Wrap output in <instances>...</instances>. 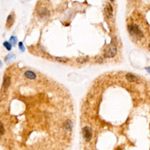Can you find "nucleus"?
Masks as SVG:
<instances>
[{"instance_id":"obj_14","label":"nucleus","mask_w":150,"mask_h":150,"mask_svg":"<svg viewBox=\"0 0 150 150\" xmlns=\"http://www.w3.org/2000/svg\"><path fill=\"white\" fill-rule=\"evenodd\" d=\"M56 60L59 62H67L69 60V58L66 57H56Z\"/></svg>"},{"instance_id":"obj_15","label":"nucleus","mask_w":150,"mask_h":150,"mask_svg":"<svg viewBox=\"0 0 150 150\" xmlns=\"http://www.w3.org/2000/svg\"><path fill=\"white\" fill-rule=\"evenodd\" d=\"M4 46L7 49L8 51H11L12 49V45L10 43V42H8L7 41L4 42L3 43Z\"/></svg>"},{"instance_id":"obj_4","label":"nucleus","mask_w":150,"mask_h":150,"mask_svg":"<svg viewBox=\"0 0 150 150\" xmlns=\"http://www.w3.org/2000/svg\"><path fill=\"white\" fill-rule=\"evenodd\" d=\"M50 15L49 11L46 8L41 7L39 9L37 10V15L40 18L44 19L48 17Z\"/></svg>"},{"instance_id":"obj_8","label":"nucleus","mask_w":150,"mask_h":150,"mask_svg":"<svg viewBox=\"0 0 150 150\" xmlns=\"http://www.w3.org/2000/svg\"><path fill=\"white\" fill-rule=\"evenodd\" d=\"M24 75L26 77V78L30 79V80H34L36 78V74H35V73L30 70H26V71L25 72Z\"/></svg>"},{"instance_id":"obj_18","label":"nucleus","mask_w":150,"mask_h":150,"mask_svg":"<svg viewBox=\"0 0 150 150\" xmlns=\"http://www.w3.org/2000/svg\"><path fill=\"white\" fill-rule=\"evenodd\" d=\"M145 69H146L147 72L150 74V66H149V67H147L146 68H145Z\"/></svg>"},{"instance_id":"obj_16","label":"nucleus","mask_w":150,"mask_h":150,"mask_svg":"<svg viewBox=\"0 0 150 150\" xmlns=\"http://www.w3.org/2000/svg\"><path fill=\"white\" fill-rule=\"evenodd\" d=\"M5 133V128H4V126L3 123L0 122V137L4 135Z\"/></svg>"},{"instance_id":"obj_10","label":"nucleus","mask_w":150,"mask_h":150,"mask_svg":"<svg viewBox=\"0 0 150 150\" xmlns=\"http://www.w3.org/2000/svg\"><path fill=\"white\" fill-rule=\"evenodd\" d=\"M16 56L15 54L14 53H9L8 55L5 56V63L7 64L11 63L12 62H13L14 60L15 59Z\"/></svg>"},{"instance_id":"obj_13","label":"nucleus","mask_w":150,"mask_h":150,"mask_svg":"<svg viewBox=\"0 0 150 150\" xmlns=\"http://www.w3.org/2000/svg\"><path fill=\"white\" fill-rule=\"evenodd\" d=\"M10 43H11L12 46H15L16 44V42H17V38H16V37L14 36H11L10 37Z\"/></svg>"},{"instance_id":"obj_17","label":"nucleus","mask_w":150,"mask_h":150,"mask_svg":"<svg viewBox=\"0 0 150 150\" xmlns=\"http://www.w3.org/2000/svg\"><path fill=\"white\" fill-rule=\"evenodd\" d=\"M18 47L19 49H20V50L22 52H24L25 51V48L24 44H23L22 42H19Z\"/></svg>"},{"instance_id":"obj_20","label":"nucleus","mask_w":150,"mask_h":150,"mask_svg":"<svg viewBox=\"0 0 150 150\" xmlns=\"http://www.w3.org/2000/svg\"><path fill=\"white\" fill-rule=\"evenodd\" d=\"M149 49H150V43L149 44Z\"/></svg>"},{"instance_id":"obj_12","label":"nucleus","mask_w":150,"mask_h":150,"mask_svg":"<svg viewBox=\"0 0 150 150\" xmlns=\"http://www.w3.org/2000/svg\"><path fill=\"white\" fill-rule=\"evenodd\" d=\"M89 59V58L88 56H80V57L77 58L76 60L79 63H84L88 61Z\"/></svg>"},{"instance_id":"obj_3","label":"nucleus","mask_w":150,"mask_h":150,"mask_svg":"<svg viewBox=\"0 0 150 150\" xmlns=\"http://www.w3.org/2000/svg\"><path fill=\"white\" fill-rule=\"evenodd\" d=\"M82 134L83 138L86 142H89L92 138V130L90 127L88 126H85L82 129Z\"/></svg>"},{"instance_id":"obj_1","label":"nucleus","mask_w":150,"mask_h":150,"mask_svg":"<svg viewBox=\"0 0 150 150\" xmlns=\"http://www.w3.org/2000/svg\"><path fill=\"white\" fill-rule=\"evenodd\" d=\"M129 33L137 40H139L143 37V34L138 26L135 24H131L128 26Z\"/></svg>"},{"instance_id":"obj_9","label":"nucleus","mask_w":150,"mask_h":150,"mask_svg":"<svg viewBox=\"0 0 150 150\" xmlns=\"http://www.w3.org/2000/svg\"><path fill=\"white\" fill-rule=\"evenodd\" d=\"M126 78L127 80L130 82H135L138 80L137 77L131 73H128L126 74Z\"/></svg>"},{"instance_id":"obj_6","label":"nucleus","mask_w":150,"mask_h":150,"mask_svg":"<svg viewBox=\"0 0 150 150\" xmlns=\"http://www.w3.org/2000/svg\"><path fill=\"white\" fill-rule=\"evenodd\" d=\"M105 12L107 18H111L113 16V9L110 4L108 3L106 4L105 8Z\"/></svg>"},{"instance_id":"obj_5","label":"nucleus","mask_w":150,"mask_h":150,"mask_svg":"<svg viewBox=\"0 0 150 150\" xmlns=\"http://www.w3.org/2000/svg\"><path fill=\"white\" fill-rule=\"evenodd\" d=\"M14 21H15V15H14V12H12L8 16V17L7 18V21H6V27L8 29L11 28V26L13 25Z\"/></svg>"},{"instance_id":"obj_7","label":"nucleus","mask_w":150,"mask_h":150,"mask_svg":"<svg viewBox=\"0 0 150 150\" xmlns=\"http://www.w3.org/2000/svg\"><path fill=\"white\" fill-rule=\"evenodd\" d=\"M10 84H11V79L10 77L8 76L4 77L3 83V88L4 90H7L10 86Z\"/></svg>"},{"instance_id":"obj_11","label":"nucleus","mask_w":150,"mask_h":150,"mask_svg":"<svg viewBox=\"0 0 150 150\" xmlns=\"http://www.w3.org/2000/svg\"><path fill=\"white\" fill-rule=\"evenodd\" d=\"M63 127L65 130H70L73 127V124L72 121L70 120H68L67 121H66L64 123Z\"/></svg>"},{"instance_id":"obj_19","label":"nucleus","mask_w":150,"mask_h":150,"mask_svg":"<svg viewBox=\"0 0 150 150\" xmlns=\"http://www.w3.org/2000/svg\"><path fill=\"white\" fill-rule=\"evenodd\" d=\"M2 66H3V62L1 60H0V68H2Z\"/></svg>"},{"instance_id":"obj_2","label":"nucleus","mask_w":150,"mask_h":150,"mask_svg":"<svg viewBox=\"0 0 150 150\" xmlns=\"http://www.w3.org/2000/svg\"><path fill=\"white\" fill-rule=\"evenodd\" d=\"M117 48L115 45H110L107 46L104 51V56L105 58H113L116 55Z\"/></svg>"}]
</instances>
